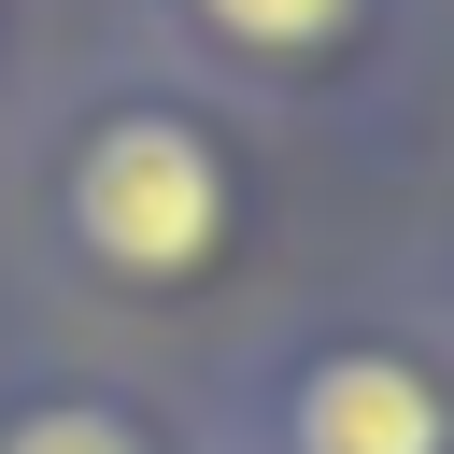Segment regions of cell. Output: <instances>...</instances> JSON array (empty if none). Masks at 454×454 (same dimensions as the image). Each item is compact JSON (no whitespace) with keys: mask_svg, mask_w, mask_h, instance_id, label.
Masks as SVG:
<instances>
[{"mask_svg":"<svg viewBox=\"0 0 454 454\" xmlns=\"http://www.w3.org/2000/svg\"><path fill=\"white\" fill-rule=\"evenodd\" d=\"M71 227H85L99 270L170 284V270L213 255V227H227V170H213L199 128H170V114H114V128L85 142V170H71Z\"/></svg>","mask_w":454,"mask_h":454,"instance_id":"cell-1","label":"cell"},{"mask_svg":"<svg viewBox=\"0 0 454 454\" xmlns=\"http://www.w3.org/2000/svg\"><path fill=\"white\" fill-rule=\"evenodd\" d=\"M298 454H440V397L397 355H326L298 383Z\"/></svg>","mask_w":454,"mask_h":454,"instance_id":"cell-2","label":"cell"},{"mask_svg":"<svg viewBox=\"0 0 454 454\" xmlns=\"http://www.w3.org/2000/svg\"><path fill=\"white\" fill-rule=\"evenodd\" d=\"M227 43H255V57H312L326 28H355V0H199Z\"/></svg>","mask_w":454,"mask_h":454,"instance_id":"cell-3","label":"cell"},{"mask_svg":"<svg viewBox=\"0 0 454 454\" xmlns=\"http://www.w3.org/2000/svg\"><path fill=\"white\" fill-rule=\"evenodd\" d=\"M0 454H142V426H128V411L57 397V411H14V426H0Z\"/></svg>","mask_w":454,"mask_h":454,"instance_id":"cell-4","label":"cell"}]
</instances>
